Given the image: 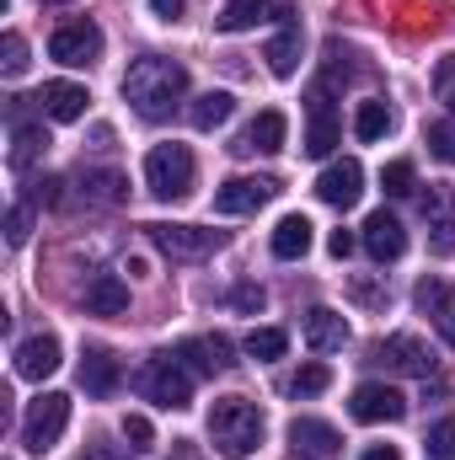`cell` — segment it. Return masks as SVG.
Wrapping results in <instances>:
<instances>
[{
    "label": "cell",
    "mask_w": 455,
    "mask_h": 460,
    "mask_svg": "<svg viewBox=\"0 0 455 460\" xmlns=\"http://www.w3.org/2000/svg\"><path fill=\"white\" fill-rule=\"evenodd\" d=\"M86 460H118V456H108V450H97V456H86Z\"/></svg>",
    "instance_id": "obj_47"
},
{
    "label": "cell",
    "mask_w": 455,
    "mask_h": 460,
    "mask_svg": "<svg viewBox=\"0 0 455 460\" xmlns=\"http://www.w3.org/2000/svg\"><path fill=\"white\" fill-rule=\"evenodd\" d=\"M386 128H391V108H386V102H359V113H353V134H359L364 145L386 139Z\"/></svg>",
    "instance_id": "obj_29"
},
{
    "label": "cell",
    "mask_w": 455,
    "mask_h": 460,
    "mask_svg": "<svg viewBox=\"0 0 455 460\" xmlns=\"http://www.w3.org/2000/svg\"><path fill=\"white\" fill-rule=\"evenodd\" d=\"M230 305H236V311H263V289H257V284H236Z\"/></svg>",
    "instance_id": "obj_41"
},
{
    "label": "cell",
    "mask_w": 455,
    "mask_h": 460,
    "mask_svg": "<svg viewBox=\"0 0 455 460\" xmlns=\"http://www.w3.org/2000/svg\"><path fill=\"white\" fill-rule=\"evenodd\" d=\"M284 348H290V338H284L279 327H252V332H246V353L263 358V364H268V358H284Z\"/></svg>",
    "instance_id": "obj_31"
},
{
    "label": "cell",
    "mask_w": 455,
    "mask_h": 460,
    "mask_svg": "<svg viewBox=\"0 0 455 460\" xmlns=\"http://www.w3.org/2000/svg\"><path fill=\"white\" fill-rule=\"evenodd\" d=\"M273 193H279V177H230V182L215 188V209H220V215H252V209H263Z\"/></svg>",
    "instance_id": "obj_10"
},
{
    "label": "cell",
    "mask_w": 455,
    "mask_h": 460,
    "mask_svg": "<svg viewBox=\"0 0 455 460\" xmlns=\"http://www.w3.org/2000/svg\"><path fill=\"white\" fill-rule=\"evenodd\" d=\"M306 252H311V220L306 215H284L273 226V257L279 262H300Z\"/></svg>",
    "instance_id": "obj_25"
},
{
    "label": "cell",
    "mask_w": 455,
    "mask_h": 460,
    "mask_svg": "<svg viewBox=\"0 0 455 460\" xmlns=\"http://www.w3.org/2000/svg\"><path fill=\"white\" fill-rule=\"evenodd\" d=\"M38 102H43V113L54 118V123H76V118H86V86H76V81H49L43 92H38Z\"/></svg>",
    "instance_id": "obj_20"
},
{
    "label": "cell",
    "mask_w": 455,
    "mask_h": 460,
    "mask_svg": "<svg viewBox=\"0 0 455 460\" xmlns=\"http://www.w3.org/2000/svg\"><path fill=\"white\" fill-rule=\"evenodd\" d=\"M424 445H429V456L434 460H455V418H440V423L429 429Z\"/></svg>",
    "instance_id": "obj_35"
},
{
    "label": "cell",
    "mask_w": 455,
    "mask_h": 460,
    "mask_svg": "<svg viewBox=\"0 0 455 460\" xmlns=\"http://www.w3.org/2000/svg\"><path fill=\"white\" fill-rule=\"evenodd\" d=\"M81 305H86V316H123V311H129V284H123L118 273H97V279L86 284Z\"/></svg>",
    "instance_id": "obj_21"
},
{
    "label": "cell",
    "mask_w": 455,
    "mask_h": 460,
    "mask_svg": "<svg viewBox=\"0 0 455 460\" xmlns=\"http://www.w3.org/2000/svg\"><path fill=\"white\" fill-rule=\"evenodd\" d=\"M193 177H199V166H193V150L188 145H156L150 155H145V182H150V193L156 199H188L193 193Z\"/></svg>",
    "instance_id": "obj_3"
},
{
    "label": "cell",
    "mask_w": 455,
    "mask_h": 460,
    "mask_svg": "<svg viewBox=\"0 0 455 460\" xmlns=\"http://www.w3.org/2000/svg\"><path fill=\"white\" fill-rule=\"evenodd\" d=\"M118 380H123V364H118L113 348H86V358H81V385H86V396H97V402H108L118 391Z\"/></svg>",
    "instance_id": "obj_17"
},
{
    "label": "cell",
    "mask_w": 455,
    "mask_h": 460,
    "mask_svg": "<svg viewBox=\"0 0 455 460\" xmlns=\"http://www.w3.org/2000/svg\"><path fill=\"white\" fill-rule=\"evenodd\" d=\"M123 97H129V108L145 118V123H161V118H172V108L188 97V70H183L177 59L145 54V59L129 65V75H123Z\"/></svg>",
    "instance_id": "obj_1"
},
{
    "label": "cell",
    "mask_w": 455,
    "mask_h": 460,
    "mask_svg": "<svg viewBox=\"0 0 455 460\" xmlns=\"http://www.w3.org/2000/svg\"><path fill=\"white\" fill-rule=\"evenodd\" d=\"M364 252L375 257V262H397L402 252H407V230H402V220L397 215H386V209H375L370 220H364Z\"/></svg>",
    "instance_id": "obj_15"
},
{
    "label": "cell",
    "mask_w": 455,
    "mask_h": 460,
    "mask_svg": "<svg viewBox=\"0 0 455 460\" xmlns=\"http://www.w3.org/2000/svg\"><path fill=\"white\" fill-rule=\"evenodd\" d=\"M65 423H70V396H65V391H43V396L27 407V418H22V445H27L32 456H49V450L59 445Z\"/></svg>",
    "instance_id": "obj_5"
},
{
    "label": "cell",
    "mask_w": 455,
    "mask_h": 460,
    "mask_svg": "<svg viewBox=\"0 0 455 460\" xmlns=\"http://www.w3.org/2000/svg\"><path fill=\"white\" fill-rule=\"evenodd\" d=\"M327 252H333V257H348V252H353V235H348V230H333V235H327Z\"/></svg>",
    "instance_id": "obj_43"
},
{
    "label": "cell",
    "mask_w": 455,
    "mask_h": 460,
    "mask_svg": "<svg viewBox=\"0 0 455 460\" xmlns=\"http://www.w3.org/2000/svg\"><path fill=\"white\" fill-rule=\"evenodd\" d=\"M0 70H5L11 81L27 70V38H22V32H5V43H0Z\"/></svg>",
    "instance_id": "obj_34"
},
{
    "label": "cell",
    "mask_w": 455,
    "mask_h": 460,
    "mask_svg": "<svg viewBox=\"0 0 455 460\" xmlns=\"http://www.w3.org/2000/svg\"><path fill=\"white\" fill-rule=\"evenodd\" d=\"M434 327H440V338L455 348V284L440 295V305H434Z\"/></svg>",
    "instance_id": "obj_37"
},
{
    "label": "cell",
    "mask_w": 455,
    "mask_h": 460,
    "mask_svg": "<svg viewBox=\"0 0 455 460\" xmlns=\"http://www.w3.org/2000/svg\"><path fill=\"white\" fill-rule=\"evenodd\" d=\"M440 295H445V284H440V279H424V284H418V305H424L429 316H434V305H440Z\"/></svg>",
    "instance_id": "obj_42"
},
{
    "label": "cell",
    "mask_w": 455,
    "mask_h": 460,
    "mask_svg": "<svg viewBox=\"0 0 455 460\" xmlns=\"http://www.w3.org/2000/svg\"><path fill=\"white\" fill-rule=\"evenodd\" d=\"M76 188H81V199H86V204H97V209H113V204L129 199V177L113 172V166H81Z\"/></svg>",
    "instance_id": "obj_18"
},
{
    "label": "cell",
    "mask_w": 455,
    "mask_h": 460,
    "mask_svg": "<svg viewBox=\"0 0 455 460\" xmlns=\"http://www.w3.org/2000/svg\"><path fill=\"white\" fill-rule=\"evenodd\" d=\"M49 54H54L59 65H70V70L97 65V54H103V27H97V22H65V27H54Z\"/></svg>",
    "instance_id": "obj_8"
},
{
    "label": "cell",
    "mask_w": 455,
    "mask_h": 460,
    "mask_svg": "<svg viewBox=\"0 0 455 460\" xmlns=\"http://www.w3.org/2000/svg\"><path fill=\"white\" fill-rule=\"evenodd\" d=\"M49 155V128L43 123H11V172H32Z\"/></svg>",
    "instance_id": "obj_22"
},
{
    "label": "cell",
    "mask_w": 455,
    "mask_h": 460,
    "mask_svg": "<svg viewBox=\"0 0 455 460\" xmlns=\"http://www.w3.org/2000/svg\"><path fill=\"white\" fill-rule=\"evenodd\" d=\"M210 445L226 460H246L263 445V412L246 396H220L210 407Z\"/></svg>",
    "instance_id": "obj_2"
},
{
    "label": "cell",
    "mask_w": 455,
    "mask_h": 460,
    "mask_svg": "<svg viewBox=\"0 0 455 460\" xmlns=\"http://www.w3.org/2000/svg\"><path fill=\"white\" fill-rule=\"evenodd\" d=\"M268 16V0H226V11L215 16L220 22V32H246V27H257Z\"/></svg>",
    "instance_id": "obj_28"
},
{
    "label": "cell",
    "mask_w": 455,
    "mask_h": 460,
    "mask_svg": "<svg viewBox=\"0 0 455 460\" xmlns=\"http://www.w3.org/2000/svg\"><path fill=\"white\" fill-rule=\"evenodd\" d=\"M123 439H129V450H150V445H156V429H150V418L129 412V418H123Z\"/></svg>",
    "instance_id": "obj_36"
},
{
    "label": "cell",
    "mask_w": 455,
    "mask_h": 460,
    "mask_svg": "<svg viewBox=\"0 0 455 460\" xmlns=\"http://www.w3.org/2000/svg\"><path fill=\"white\" fill-rule=\"evenodd\" d=\"M290 450H295V460H338L343 439L338 429L322 423V418H295L290 423Z\"/></svg>",
    "instance_id": "obj_11"
},
{
    "label": "cell",
    "mask_w": 455,
    "mask_h": 460,
    "mask_svg": "<svg viewBox=\"0 0 455 460\" xmlns=\"http://www.w3.org/2000/svg\"><path fill=\"white\" fill-rule=\"evenodd\" d=\"M327 385H333V369H327V364H300V369L290 375V396H295V402H306V396H322Z\"/></svg>",
    "instance_id": "obj_30"
},
{
    "label": "cell",
    "mask_w": 455,
    "mask_h": 460,
    "mask_svg": "<svg viewBox=\"0 0 455 460\" xmlns=\"http://www.w3.org/2000/svg\"><path fill=\"white\" fill-rule=\"evenodd\" d=\"M424 145H429L434 161L455 166V123H429V128H424Z\"/></svg>",
    "instance_id": "obj_32"
},
{
    "label": "cell",
    "mask_w": 455,
    "mask_h": 460,
    "mask_svg": "<svg viewBox=\"0 0 455 460\" xmlns=\"http://www.w3.org/2000/svg\"><path fill=\"white\" fill-rule=\"evenodd\" d=\"M306 343L317 348V353H338L348 343V322H343L338 311H327V305L306 311Z\"/></svg>",
    "instance_id": "obj_24"
},
{
    "label": "cell",
    "mask_w": 455,
    "mask_h": 460,
    "mask_svg": "<svg viewBox=\"0 0 455 460\" xmlns=\"http://www.w3.org/2000/svg\"><path fill=\"white\" fill-rule=\"evenodd\" d=\"M54 369H59V338L54 332H38V338H27L16 348V375L22 380H49Z\"/></svg>",
    "instance_id": "obj_19"
},
{
    "label": "cell",
    "mask_w": 455,
    "mask_h": 460,
    "mask_svg": "<svg viewBox=\"0 0 455 460\" xmlns=\"http://www.w3.org/2000/svg\"><path fill=\"white\" fill-rule=\"evenodd\" d=\"M364 460H402V450H397V445H370Z\"/></svg>",
    "instance_id": "obj_46"
},
{
    "label": "cell",
    "mask_w": 455,
    "mask_h": 460,
    "mask_svg": "<svg viewBox=\"0 0 455 460\" xmlns=\"http://www.w3.org/2000/svg\"><path fill=\"white\" fill-rule=\"evenodd\" d=\"M284 134H290L284 113L268 108V113H257L246 128H241V139H236L230 150H241V155H273V150H284Z\"/></svg>",
    "instance_id": "obj_16"
},
{
    "label": "cell",
    "mask_w": 455,
    "mask_h": 460,
    "mask_svg": "<svg viewBox=\"0 0 455 460\" xmlns=\"http://www.w3.org/2000/svg\"><path fill=\"white\" fill-rule=\"evenodd\" d=\"M230 113H236V97H230V92H204V97H193L188 123H193L199 134H210V128H220Z\"/></svg>",
    "instance_id": "obj_27"
},
{
    "label": "cell",
    "mask_w": 455,
    "mask_h": 460,
    "mask_svg": "<svg viewBox=\"0 0 455 460\" xmlns=\"http://www.w3.org/2000/svg\"><path fill=\"white\" fill-rule=\"evenodd\" d=\"M32 199H38V204H59V182H54V177H43V182L32 188Z\"/></svg>",
    "instance_id": "obj_44"
},
{
    "label": "cell",
    "mask_w": 455,
    "mask_h": 460,
    "mask_svg": "<svg viewBox=\"0 0 455 460\" xmlns=\"http://www.w3.org/2000/svg\"><path fill=\"white\" fill-rule=\"evenodd\" d=\"M49 5H65V0H49Z\"/></svg>",
    "instance_id": "obj_48"
},
{
    "label": "cell",
    "mask_w": 455,
    "mask_h": 460,
    "mask_svg": "<svg viewBox=\"0 0 455 460\" xmlns=\"http://www.w3.org/2000/svg\"><path fill=\"white\" fill-rule=\"evenodd\" d=\"M300 49H306V32H300V22H295V11H284V27L268 38V49H263V59H268V70L279 75V81H290L295 70H300Z\"/></svg>",
    "instance_id": "obj_14"
},
{
    "label": "cell",
    "mask_w": 455,
    "mask_h": 460,
    "mask_svg": "<svg viewBox=\"0 0 455 460\" xmlns=\"http://www.w3.org/2000/svg\"><path fill=\"white\" fill-rule=\"evenodd\" d=\"M139 391H145L156 407H188V402H193V369H188L177 353H156V358L139 369Z\"/></svg>",
    "instance_id": "obj_4"
},
{
    "label": "cell",
    "mask_w": 455,
    "mask_h": 460,
    "mask_svg": "<svg viewBox=\"0 0 455 460\" xmlns=\"http://www.w3.org/2000/svg\"><path fill=\"white\" fill-rule=\"evenodd\" d=\"M364 193V166L359 161H333L322 177H317V199L333 204V209H353Z\"/></svg>",
    "instance_id": "obj_12"
},
{
    "label": "cell",
    "mask_w": 455,
    "mask_h": 460,
    "mask_svg": "<svg viewBox=\"0 0 455 460\" xmlns=\"http://www.w3.org/2000/svg\"><path fill=\"white\" fill-rule=\"evenodd\" d=\"M27 235H32V215H27V204H16V209L5 215V241H11V246H22Z\"/></svg>",
    "instance_id": "obj_39"
},
{
    "label": "cell",
    "mask_w": 455,
    "mask_h": 460,
    "mask_svg": "<svg viewBox=\"0 0 455 460\" xmlns=\"http://www.w3.org/2000/svg\"><path fill=\"white\" fill-rule=\"evenodd\" d=\"M434 97L455 113V54L451 59H440V70H434Z\"/></svg>",
    "instance_id": "obj_38"
},
{
    "label": "cell",
    "mask_w": 455,
    "mask_h": 460,
    "mask_svg": "<svg viewBox=\"0 0 455 460\" xmlns=\"http://www.w3.org/2000/svg\"><path fill=\"white\" fill-rule=\"evenodd\" d=\"M413 182H418V172H413V161H391V166L380 172V188H386L391 199H407V193H413Z\"/></svg>",
    "instance_id": "obj_33"
},
{
    "label": "cell",
    "mask_w": 455,
    "mask_h": 460,
    "mask_svg": "<svg viewBox=\"0 0 455 460\" xmlns=\"http://www.w3.org/2000/svg\"><path fill=\"white\" fill-rule=\"evenodd\" d=\"M348 295H353L359 305H386V289H380L375 279H353V284H348Z\"/></svg>",
    "instance_id": "obj_40"
},
{
    "label": "cell",
    "mask_w": 455,
    "mask_h": 460,
    "mask_svg": "<svg viewBox=\"0 0 455 460\" xmlns=\"http://www.w3.org/2000/svg\"><path fill=\"white\" fill-rule=\"evenodd\" d=\"M348 412H353L359 423H402V418H407V402H402V391H391V385H380V380H364V385L353 391Z\"/></svg>",
    "instance_id": "obj_9"
},
{
    "label": "cell",
    "mask_w": 455,
    "mask_h": 460,
    "mask_svg": "<svg viewBox=\"0 0 455 460\" xmlns=\"http://www.w3.org/2000/svg\"><path fill=\"white\" fill-rule=\"evenodd\" d=\"M150 230V241H156V252H166L172 262H199V257H210V252H220L226 246V230H204V226H145Z\"/></svg>",
    "instance_id": "obj_6"
},
{
    "label": "cell",
    "mask_w": 455,
    "mask_h": 460,
    "mask_svg": "<svg viewBox=\"0 0 455 460\" xmlns=\"http://www.w3.org/2000/svg\"><path fill=\"white\" fill-rule=\"evenodd\" d=\"M183 460H193V456H183Z\"/></svg>",
    "instance_id": "obj_49"
},
{
    "label": "cell",
    "mask_w": 455,
    "mask_h": 460,
    "mask_svg": "<svg viewBox=\"0 0 455 460\" xmlns=\"http://www.w3.org/2000/svg\"><path fill=\"white\" fill-rule=\"evenodd\" d=\"M177 358H188V369H193V375H215V369H230V364H236L226 338H199V343H183V348H177Z\"/></svg>",
    "instance_id": "obj_26"
},
{
    "label": "cell",
    "mask_w": 455,
    "mask_h": 460,
    "mask_svg": "<svg viewBox=\"0 0 455 460\" xmlns=\"http://www.w3.org/2000/svg\"><path fill=\"white\" fill-rule=\"evenodd\" d=\"M424 220H429V252L451 257L455 252V188H429Z\"/></svg>",
    "instance_id": "obj_13"
},
{
    "label": "cell",
    "mask_w": 455,
    "mask_h": 460,
    "mask_svg": "<svg viewBox=\"0 0 455 460\" xmlns=\"http://www.w3.org/2000/svg\"><path fill=\"white\" fill-rule=\"evenodd\" d=\"M150 5H156L161 22H177V16H183V0H150Z\"/></svg>",
    "instance_id": "obj_45"
},
{
    "label": "cell",
    "mask_w": 455,
    "mask_h": 460,
    "mask_svg": "<svg viewBox=\"0 0 455 460\" xmlns=\"http://www.w3.org/2000/svg\"><path fill=\"white\" fill-rule=\"evenodd\" d=\"M338 145V118H333V102L327 92H311V128H306V155H333Z\"/></svg>",
    "instance_id": "obj_23"
},
{
    "label": "cell",
    "mask_w": 455,
    "mask_h": 460,
    "mask_svg": "<svg viewBox=\"0 0 455 460\" xmlns=\"http://www.w3.org/2000/svg\"><path fill=\"white\" fill-rule=\"evenodd\" d=\"M375 364H386V369H397V375H418V380H429L434 375V348L424 343V338H413V332H391L386 343H375Z\"/></svg>",
    "instance_id": "obj_7"
}]
</instances>
